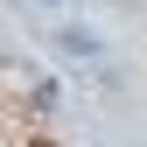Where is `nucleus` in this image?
Here are the masks:
<instances>
[{
	"instance_id": "obj_1",
	"label": "nucleus",
	"mask_w": 147,
	"mask_h": 147,
	"mask_svg": "<svg viewBox=\"0 0 147 147\" xmlns=\"http://www.w3.org/2000/svg\"><path fill=\"white\" fill-rule=\"evenodd\" d=\"M35 147H49V140H35Z\"/></svg>"
}]
</instances>
